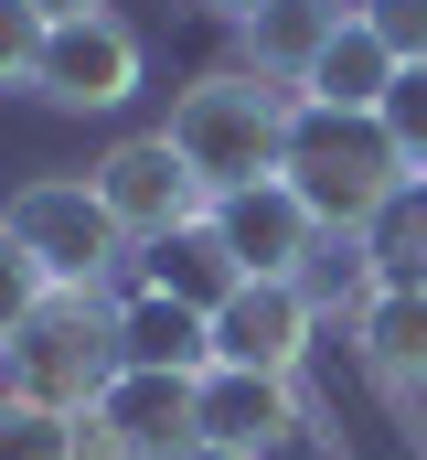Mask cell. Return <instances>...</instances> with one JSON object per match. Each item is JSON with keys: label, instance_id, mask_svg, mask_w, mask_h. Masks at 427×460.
Instances as JSON below:
<instances>
[{"label": "cell", "instance_id": "6da1fadb", "mask_svg": "<svg viewBox=\"0 0 427 460\" xmlns=\"http://www.w3.org/2000/svg\"><path fill=\"white\" fill-rule=\"evenodd\" d=\"M289 86H267L257 65H214V75H193L182 97H171V150L193 161V182L204 193H235V182H267L278 161H289Z\"/></svg>", "mask_w": 427, "mask_h": 460}, {"label": "cell", "instance_id": "7a4b0ae2", "mask_svg": "<svg viewBox=\"0 0 427 460\" xmlns=\"http://www.w3.org/2000/svg\"><path fill=\"white\" fill-rule=\"evenodd\" d=\"M289 193L320 215V235H363L417 172L396 161V139H385V118H353V108H289Z\"/></svg>", "mask_w": 427, "mask_h": 460}, {"label": "cell", "instance_id": "3957f363", "mask_svg": "<svg viewBox=\"0 0 427 460\" xmlns=\"http://www.w3.org/2000/svg\"><path fill=\"white\" fill-rule=\"evenodd\" d=\"M107 385H118V300L97 289H54L22 322V343L0 353V396H32L54 418H86Z\"/></svg>", "mask_w": 427, "mask_h": 460}, {"label": "cell", "instance_id": "277c9868", "mask_svg": "<svg viewBox=\"0 0 427 460\" xmlns=\"http://www.w3.org/2000/svg\"><path fill=\"white\" fill-rule=\"evenodd\" d=\"M0 226L32 246V268H43L54 289H107V268L128 257V235H118V215L97 204V182H86V172L22 182V193L0 204Z\"/></svg>", "mask_w": 427, "mask_h": 460}, {"label": "cell", "instance_id": "5b68a950", "mask_svg": "<svg viewBox=\"0 0 427 460\" xmlns=\"http://www.w3.org/2000/svg\"><path fill=\"white\" fill-rule=\"evenodd\" d=\"M86 182H97V204L118 215L128 246H161V235H182V226H204V215H214V193L193 182V161L171 150V128H128Z\"/></svg>", "mask_w": 427, "mask_h": 460}, {"label": "cell", "instance_id": "8992f818", "mask_svg": "<svg viewBox=\"0 0 427 460\" xmlns=\"http://www.w3.org/2000/svg\"><path fill=\"white\" fill-rule=\"evenodd\" d=\"M32 97L43 108H75V118H107L139 97V32L118 11H86V22H54L43 32V65H32Z\"/></svg>", "mask_w": 427, "mask_h": 460}, {"label": "cell", "instance_id": "52a82bcc", "mask_svg": "<svg viewBox=\"0 0 427 460\" xmlns=\"http://www.w3.org/2000/svg\"><path fill=\"white\" fill-rule=\"evenodd\" d=\"M310 332H320V300L300 279H246L214 311V364H235V375H300Z\"/></svg>", "mask_w": 427, "mask_h": 460}, {"label": "cell", "instance_id": "ba28073f", "mask_svg": "<svg viewBox=\"0 0 427 460\" xmlns=\"http://www.w3.org/2000/svg\"><path fill=\"white\" fill-rule=\"evenodd\" d=\"M214 235H224V257H235L246 279H300V268L320 257V215L289 193V172L214 193Z\"/></svg>", "mask_w": 427, "mask_h": 460}, {"label": "cell", "instance_id": "9c48e42d", "mask_svg": "<svg viewBox=\"0 0 427 460\" xmlns=\"http://www.w3.org/2000/svg\"><path fill=\"white\" fill-rule=\"evenodd\" d=\"M193 429L224 439V450H278V439H300L310 429V396H300V375H235V364H214L204 385H193Z\"/></svg>", "mask_w": 427, "mask_h": 460}, {"label": "cell", "instance_id": "30bf717a", "mask_svg": "<svg viewBox=\"0 0 427 460\" xmlns=\"http://www.w3.org/2000/svg\"><path fill=\"white\" fill-rule=\"evenodd\" d=\"M118 364H139V375H214V311L139 279L118 300Z\"/></svg>", "mask_w": 427, "mask_h": 460}, {"label": "cell", "instance_id": "8fae6325", "mask_svg": "<svg viewBox=\"0 0 427 460\" xmlns=\"http://www.w3.org/2000/svg\"><path fill=\"white\" fill-rule=\"evenodd\" d=\"M353 343H363V364H374L385 396L427 407V279H385V289L353 311Z\"/></svg>", "mask_w": 427, "mask_h": 460}, {"label": "cell", "instance_id": "7c38bea8", "mask_svg": "<svg viewBox=\"0 0 427 460\" xmlns=\"http://www.w3.org/2000/svg\"><path fill=\"white\" fill-rule=\"evenodd\" d=\"M342 22H353V0H257L235 32H246V65H257L267 86H289V97H300V75L331 54V32H342Z\"/></svg>", "mask_w": 427, "mask_h": 460}, {"label": "cell", "instance_id": "4fadbf2b", "mask_svg": "<svg viewBox=\"0 0 427 460\" xmlns=\"http://www.w3.org/2000/svg\"><path fill=\"white\" fill-rule=\"evenodd\" d=\"M193 385H204V375H139V364H118V385L97 396V418H107V429H128L150 460H171V450L204 439V429H193Z\"/></svg>", "mask_w": 427, "mask_h": 460}, {"label": "cell", "instance_id": "5bb4252c", "mask_svg": "<svg viewBox=\"0 0 427 460\" xmlns=\"http://www.w3.org/2000/svg\"><path fill=\"white\" fill-rule=\"evenodd\" d=\"M385 86H396V54L363 32V11L331 32V54L300 75V97H310V108H353V118H374V108H385Z\"/></svg>", "mask_w": 427, "mask_h": 460}, {"label": "cell", "instance_id": "9a60e30c", "mask_svg": "<svg viewBox=\"0 0 427 460\" xmlns=\"http://www.w3.org/2000/svg\"><path fill=\"white\" fill-rule=\"evenodd\" d=\"M150 289H171V300H193V311H224V300L246 289V268L224 257V235H214V215H204V226H182V235L150 246Z\"/></svg>", "mask_w": 427, "mask_h": 460}, {"label": "cell", "instance_id": "2e32d148", "mask_svg": "<svg viewBox=\"0 0 427 460\" xmlns=\"http://www.w3.org/2000/svg\"><path fill=\"white\" fill-rule=\"evenodd\" d=\"M353 246H363L374 289H385V279H427V182H406V193H396V204H385L374 226L353 235Z\"/></svg>", "mask_w": 427, "mask_h": 460}, {"label": "cell", "instance_id": "e0dca14e", "mask_svg": "<svg viewBox=\"0 0 427 460\" xmlns=\"http://www.w3.org/2000/svg\"><path fill=\"white\" fill-rule=\"evenodd\" d=\"M0 460H75V418H54L32 396H0Z\"/></svg>", "mask_w": 427, "mask_h": 460}, {"label": "cell", "instance_id": "ac0fdd59", "mask_svg": "<svg viewBox=\"0 0 427 460\" xmlns=\"http://www.w3.org/2000/svg\"><path fill=\"white\" fill-rule=\"evenodd\" d=\"M43 300H54V279H43V268H32V246H22V235L0 226V353L22 343V322H32V311H43Z\"/></svg>", "mask_w": 427, "mask_h": 460}, {"label": "cell", "instance_id": "d6986e66", "mask_svg": "<svg viewBox=\"0 0 427 460\" xmlns=\"http://www.w3.org/2000/svg\"><path fill=\"white\" fill-rule=\"evenodd\" d=\"M385 139H396V161L427 182V65H396V86H385Z\"/></svg>", "mask_w": 427, "mask_h": 460}, {"label": "cell", "instance_id": "ffe728a7", "mask_svg": "<svg viewBox=\"0 0 427 460\" xmlns=\"http://www.w3.org/2000/svg\"><path fill=\"white\" fill-rule=\"evenodd\" d=\"M363 11V32L396 54V65H427V0H353Z\"/></svg>", "mask_w": 427, "mask_h": 460}, {"label": "cell", "instance_id": "44dd1931", "mask_svg": "<svg viewBox=\"0 0 427 460\" xmlns=\"http://www.w3.org/2000/svg\"><path fill=\"white\" fill-rule=\"evenodd\" d=\"M43 11L32 0H0V86H32V65H43Z\"/></svg>", "mask_w": 427, "mask_h": 460}, {"label": "cell", "instance_id": "7402d4cb", "mask_svg": "<svg viewBox=\"0 0 427 460\" xmlns=\"http://www.w3.org/2000/svg\"><path fill=\"white\" fill-rule=\"evenodd\" d=\"M75 460H150V450H139L128 429H107L97 407H86V418H75Z\"/></svg>", "mask_w": 427, "mask_h": 460}, {"label": "cell", "instance_id": "603a6c76", "mask_svg": "<svg viewBox=\"0 0 427 460\" xmlns=\"http://www.w3.org/2000/svg\"><path fill=\"white\" fill-rule=\"evenodd\" d=\"M43 22H86V11H107V0H32Z\"/></svg>", "mask_w": 427, "mask_h": 460}, {"label": "cell", "instance_id": "cb8c5ba5", "mask_svg": "<svg viewBox=\"0 0 427 460\" xmlns=\"http://www.w3.org/2000/svg\"><path fill=\"white\" fill-rule=\"evenodd\" d=\"M171 460H257V450H224V439H193V450H171Z\"/></svg>", "mask_w": 427, "mask_h": 460}, {"label": "cell", "instance_id": "d4e9b609", "mask_svg": "<svg viewBox=\"0 0 427 460\" xmlns=\"http://www.w3.org/2000/svg\"><path fill=\"white\" fill-rule=\"evenodd\" d=\"M204 11H214V22H246V11H257V0H204Z\"/></svg>", "mask_w": 427, "mask_h": 460}]
</instances>
